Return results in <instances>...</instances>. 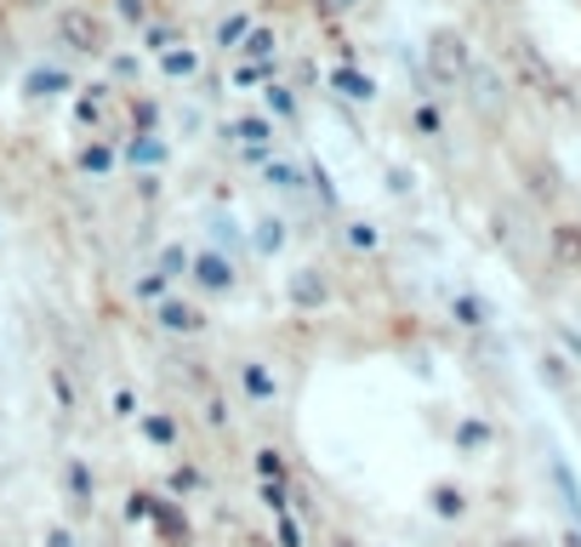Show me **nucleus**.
I'll use <instances>...</instances> for the list:
<instances>
[{
  "label": "nucleus",
  "mask_w": 581,
  "mask_h": 547,
  "mask_svg": "<svg viewBox=\"0 0 581 547\" xmlns=\"http://www.w3.org/2000/svg\"><path fill=\"white\" fill-rule=\"evenodd\" d=\"M547 246H553L559 268H581V223H553L547 228Z\"/></svg>",
  "instance_id": "obj_1"
},
{
  "label": "nucleus",
  "mask_w": 581,
  "mask_h": 547,
  "mask_svg": "<svg viewBox=\"0 0 581 547\" xmlns=\"http://www.w3.org/2000/svg\"><path fill=\"white\" fill-rule=\"evenodd\" d=\"M160 325H165V331L194 336V331H205V314H200L194 302H160Z\"/></svg>",
  "instance_id": "obj_2"
},
{
  "label": "nucleus",
  "mask_w": 581,
  "mask_h": 547,
  "mask_svg": "<svg viewBox=\"0 0 581 547\" xmlns=\"http://www.w3.org/2000/svg\"><path fill=\"white\" fill-rule=\"evenodd\" d=\"M541 383L570 399V394H575V371H570V360H564V354H541Z\"/></svg>",
  "instance_id": "obj_3"
},
{
  "label": "nucleus",
  "mask_w": 581,
  "mask_h": 547,
  "mask_svg": "<svg viewBox=\"0 0 581 547\" xmlns=\"http://www.w3.org/2000/svg\"><path fill=\"white\" fill-rule=\"evenodd\" d=\"M194 274H200V286H205V291H228V286H234V268H228L223 257H200Z\"/></svg>",
  "instance_id": "obj_4"
},
{
  "label": "nucleus",
  "mask_w": 581,
  "mask_h": 547,
  "mask_svg": "<svg viewBox=\"0 0 581 547\" xmlns=\"http://www.w3.org/2000/svg\"><path fill=\"white\" fill-rule=\"evenodd\" d=\"M143 422V439H154L160 451H171V444H177V422L165 417V410H149V417H137Z\"/></svg>",
  "instance_id": "obj_5"
},
{
  "label": "nucleus",
  "mask_w": 581,
  "mask_h": 547,
  "mask_svg": "<svg viewBox=\"0 0 581 547\" xmlns=\"http://www.w3.org/2000/svg\"><path fill=\"white\" fill-rule=\"evenodd\" d=\"M239 376H246V394H251V399H273V376H268L257 360L239 365Z\"/></svg>",
  "instance_id": "obj_6"
},
{
  "label": "nucleus",
  "mask_w": 581,
  "mask_h": 547,
  "mask_svg": "<svg viewBox=\"0 0 581 547\" xmlns=\"http://www.w3.org/2000/svg\"><path fill=\"white\" fill-rule=\"evenodd\" d=\"M451 308H456V320H462L467 331H478V325H485V320H491V308H485V302H478V297H456Z\"/></svg>",
  "instance_id": "obj_7"
},
{
  "label": "nucleus",
  "mask_w": 581,
  "mask_h": 547,
  "mask_svg": "<svg viewBox=\"0 0 581 547\" xmlns=\"http://www.w3.org/2000/svg\"><path fill=\"white\" fill-rule=\"evenodd\" d=\"M68 491H75V502H92V491H97V479L86 473V462H68Z\"/></svg>",
  "instance_id": "obj_8"
},
{
  "label": "nucleus",
  "mask_w": 581,
  "mask_h": 547,
  "mask_svg": "<svg viewBox=\"0 0 581 547\" xmlns=\"http://www.w3.org/2000/svg\"><path fill=\"white\" fill-rule=\"evenodd\" d=\"M154 513H160V496H149V491L126 496V519H154Z\"/></svg>",
  "instance_id": "obj_9"
},
{
  "label": "nucleus",
  "mask_w": 581,
  "mask_h": 547,
  "mask_svg": "<svg viewBox=\"0 0 581 547\" xmlns=\"http://www.w3.org/2000/svg\"><path fill=\"white\" fill-rule=\"evenodd\" d=\"M456 444H462V451H485V444H491V428H485V422H462V428H456Z\"/></svg>",
  "instance_id": "obj_10"
},
{
  "label": "nucleus",
  "mask_w": 581,
  "mask_h": 547,
  "mask_svg": "<svg viewBox=\"0 0 581 547\" xmlns=\"http://www.w3.org/2000/svg\"><path fill=\"white\" fill-rule=\"evenodd\" d=\"M257 473L262 479H286V457L273 451V444H262V451H257Z\"/></svg>",
  "instance_id": "obj_11"
},
{
  "label": "nucleus",
  "mask_w": 581,
  "mask_h": 547,
  "mask_svg": "<svg viewBox=\"0 0 581 547\" xmlns=\"http://www.w3.org/2000/svg\"><path fill=\"white\" fill-rule=\"evenodd\" d=\"M433 507L444 513V519H456V513H462L467 502H462V491H451V485H439V491H433Z\"/></svg>",
  "instance_id": "obj_12"
},
{
  "label": "nucleus",
  "mask_w": 581,
  "mask_h": 547,
  "mask_svg": "<svg viewBox=\"0 0 581 547\" xmlns=\"http://www.w3.org/2000/svg\"><path fill=\"white\" fill-rule=\"evenodd\" d=\"M273 530H280V541H286V547H302V525L291 519V513H273Z\"/></svg>",
  "instance_id": "obj_13"
},
{
  "label": "nucleus",
  "mask_w": 581,
  "mask_h": 547,
  "mask_svg": "<svg viewBox=\"0 0 581 547\" xmlns=\"http://www.w3.org/2000/svg\"><path fill=\"white\" fill-rule=\"evenodd\" d=\"M200 485H205L200 468H177V473H171V491H200Z\"/></svg>",
  "instance_id": "obj_14"
},
{
  "label": "nucleus",
  "mask_w": 581,
  "mask_h": 547,
  "mask_svg": "<svg viewBox=\"0 0 581 547\" xmlns=\"http://www.w3.org/2000/svg\"><path fill=\"white\" fill-rule=\"evenodd\" d=\"M165 280H171V274H149V280H137V297H165Z\"/></svg>",
  "instance_id": "obj_15"
},
{
  "label": "nucleus",
  "mask_w": 581,
  "mask_h": 547,
  "mask_svg": "<svg viewBox=\"0 0 581 547\" xmlns=\"http://www.w3.org/2000/svg\"><path fill=\"white\" fill-rule=\"evenodd\" d=\"M559 348H564V354H570V360L581 365V331H570V325H559Z\"/></svg>",
  "instance_id": "obj_16"
},
{
  "label": "nucleus",
  "mask_w": 581,
  "mask_h": 547,
  "mask_svg": "<svg viewBox=\"0 0 581 547\" xmlns=\"http://www.w3.org/2000/svg\"><path fill=\"white\" fill-rule=\"evenodd\" d=\"M115 417H143V410H137V399H131V394H126V388H120V394H115Z\"/></svg>",
  "instance_id": "obj_17"
},
{
  "label": "nucleus",
  "mask_w": 581,
  "mask_h": 547,
  "mask_svg": "<svg viewBox=\"0 0 581 547\" xmlns=\"http://www.w3.org/2000/svg\"><path fill=\"white\" fill-rule=\"evenodd\" d=\"M46 547H75V536H68L63 525H52V530H46Z\"/></svg>",
  "instance_id": "obj_18"
},
{
  "label": "nucleus",
  "mask_w": 581,
  "mask_h": 547,
  "mask_svg": "<svg viewBox=\"0 0 581 547\" xmlns=\"http://www.w3.org/2000/svg\"><path fill=\"white\" fill-rule=\"evenodd\" d=\"M564 547H581V530H564Z\"/></svg>",
  "instance_id": "obj_19"
},
{
  "label": "nucleus",
  "mask_w": 581,
  "mask_h": 547,
  "mask_svg": "<svg viewBox=\"0 0 581 547\" xmlns=\"http://www.w3.org/2000/svg\"><path fill=\"white\" fill-rule=\"evenodd\" d=\"M507 547H519V541H507Z\"/></svg>",
  "instance_id": "obj_20"
}]
</instances>
